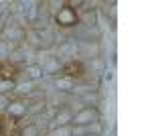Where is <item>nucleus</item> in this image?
Returning a JSON list of instances; mask_svg holds the SVG:
<instances>
[{
  "instance_id": "2",
  "label": "nucleus",
  "mask_w": 152,
  "mask_h": 136,
  "mask_svg": "<svg viewBox=\"0 0 152 136\" xmlns=\"http://www.w3.org/2000/svg\"><path fill=\"white\" fill-rule=\"evenodd\" d=\"M39 65H41V69H43V75H51V77L63 75V67H65V63H63L57 55L43 57V61H39Z\"/></svg>"
},
{
  "instance_id": "13",
  "label": "nucleus",
  "mask_w": 152,
  "mask_h": 136,
  "mask_svg": "<svg viewBox=\"0 0 152 136\" xmlns=\"http://www.w3.org/2000/svg\"><path fill=\"white\" fill-rule=\"evenodd\" d=\"M102 77H104L105 81H112V79H114V71H112V69H107V67H105L104 71H102Z\"/></svg>"
},
{
  "instance_id": "11",
  "label": "nucleus",
  "mask_w": 152,
  "mask_h": 136,
  "mask_svg": "<svg viewBox=\"0 0 152 136\" xmlns=\"http://www.w3.org/2000/svg\"><path fill=\"white\" fill-rule=\"evenodd\" d=\"M14 91V81L12 79H0V96H8Z\"/></svg>"
},
{
  "instance_id": "5",
  "label": "nucleus",
  "mask_w": 152,
  "mask_h": 136,
  "mask_svg": "<svg viewBox=\"0 0 152 136\" xmlns=\"http://www.w3.org/2000/svg\"><path fill=\"white\" fill-rule=\"evenodd\" d=\"M95 120H99V110L83 106L81 110H77V112L73 114L71 126H87V124H91V122H95Z\"/></svg>"
},
{
  "instance_id": "6",
  "label": "nucleus",
  "mask_w": 152,
  "mask_h": 136,
  "mask_svg": "<svg viewBox=\"0 0 152 136\" xmlns=\"http://www.w3.org/2000/svg\"><path fill=\"white\" fill-rule=\"evenodd\" d=\"M4 114L14 120V122H18V120H23L24 116H26V100H20V98H12L10 104H8V108L4 110Z\"/></svg>"
},
{
  "instance_id": "10",
  "label": "nucleus",
  "mask_w": 152,
  "mask_h": 136,
  "mask_svg": "<svg viewBox=\"0 0 152 136\" xmlns=\"http://www.w3.org/2000/svg\"><path fill=\"white\" fill-rule=\"evenodd\" d=\"M45 136H71V126H59V128L47 130Z\"/></svg>"
},
{
  "instance_id": "4",
  "label": "nucleus",
  "mask_w": 152,
  "mask_h": 136,
  "mask_svg": "<svg viewBox=\"0 0 152 136\" xmlns=\"http://www.w3.org/2000/svg\"><path fill=\"white\" fill-rule=\"evenodd\" d=\"M71 120H73V110L65 104V106L55 110V116L47 124V130H53V128H59V126H71Z\"/></svg>"
},
{
  "instance_id": "7",
  "label": "nucleus",
  "mask_w": 152,
  "mask_h": 136,
  "mask_svg": "<svg viewBox=\"0 0 152 136\" xmlns=\"http://www.w3.org/2000/svg\"><path fill=\"white\" fill-rule=\"evenodd\" d=\"M73 87H75V79H71L67 75H59L53 79V90L59 93H73Z\"/></svg>"
},
{
  "instance_id": "8",
  "label": "nucleus",
  "mask_w": 152,
  "mask_h": 136,
  "mask_svg": "<svg viewBox=\"0 0 152 136\" xmlns=\"http://www.w3.org/2000/svg\"><path fill=\"white\" fill-rule=\"evenodd\" d=\"M105 132V124L104 120L99 118V120H95V122H91V124H87V134H95V136H104Z\"/></svg>"
},
{
  "instance_id": "1",
  "label": "nucleus",
  "mask_w": 152,
  "mask_h": 136,
  "mask_svg": "<svg viewBox=\"0 0 152 136\" xmlns=\"http://www.w3.org/2000/svg\"><path fill=\"white\" fill-rule=\"evenodd\" d=\"M57 57L63 63H71L77 59V41L75 39H63L61 43H57Z\"/></svg>"
},
{
  "instance_id": "14",
  "label": "nucleus",
  "mask_w": 152,
  "mask_h": 136,
  "mask_svg": "<svg viewBox=\"0 0 152 136\" xmlns=\"http://www.w3.org/2000/svg\"><path fill=\"white\" fill-rule=\"evenodd\" d=\"M87 136H95V134H87Z\"/></svg>"
},
{
  "instance_id": "3",
  "label": "nucleus",
  "mask_w": 152,
  "mask_h": 136,
  "mask_svg": "<svg viewBox=\"0 0 152 136\" xmlns=\"http://www.w3.org/2000/svg\"><path fill=\"white\" fill-rule=\"evenodd\" d=\"M53 21H55L61 29H73V26H77V10L65 4V6L53 16Z\"/></svg>"
},
{
  "instance_id": "9",
  "label": "nucleus",
  "mask_w": 152,
  "mask_h": 136,
  "mask_svg": "<svg viewBox=\"0 0 152 136\" xmlns=\"http://www.w3.org/2000/svg\"><path fill=\"white\" fill-rule=\"evenodd\" d=\"M18 136H41V130H39L33 122H31V124H26L24 128H20V130H18Z\"/></svg>"
},
{
  "instance_id": "12",
  "label": "nucleus",
  "mask_w": 152,
  "mask_h": 136,
  "mask_svg": "<svg viewBox=\"0 0 152 136\" xmlns=\"http://www.w3.org/2000/svg\"><path fill=\"white\" fill-rule=\"evenodd\" d=\"M71 136H87V126H71Z\"/></svg>"
}]
</instances>
